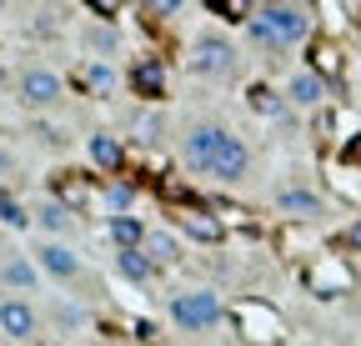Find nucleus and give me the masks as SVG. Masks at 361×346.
<instances>
[{"label": "nucleus", "instance_id": "1", "mask_svg": "<svg viewBox=\"0 0 361 346\" xmlns=\"http://www.w3.org/2000/svg\"><path fill=\"white\" fill-rule=\"evenodd\" d=\"M166 311H171V321H176L180 331H186V336L216 331V326H221V316H226L221 296H216V291H206V286H186V291H171Z\"/></svg>", "mask_w": 361, "mask_h": 346}, {"label": "nucleus", "instance_id": "2", "mask_svg": "<svg viewBox=\"0 0 361 346\" xmlns=\"http://www.w3.org/2000/svg\"><path fill=\"white\" fill-rule=\"evenodd\" d=\"M186 66L206 80H231L236 75V46L226 35H201L196 46L186 51Z\"/></svg>", "mask_w": 361, "mask_h": 346}, {"label": "nucleus", "instance_id": "3", "mask_svg": "<svg viewBox=\"0 0 361 346\" xmlns=\"http://www.w3.org/2000/svg\"><path fill=\"white\" fill-rule=\"evenodd\" d=\"M61 96H66V80L45 66H25L16 75V101L25 111H51V106H61Z\"/></svg>", "mask_w": 361, "mask_h": 346}, {"label": "nucleus", "instance_id": "4", "mask_svg": "<svg viewBox=\"0 0 361 346\" xmlns=\"http://www.w3.org/2000/svg\"><path fill=\"white\" fill-rule=\"evenodd\" d=\"M0 336H11V341H35L40 336V307L25 291L0 296Z\"/></svg>", "mask_w": 361, "mask_h": 346}, {"label": "nucleus", "instance_id": "5", "mask_svg": "<svg viewBox=\"0 0 361 346\" xmlns=\"http://www.w3.org/2000/svg\"><path fill=\"white\" fill-rule=\"evenodd\" d=\"M231 141V131H226V125H216V121H201V125H191L186 131V141H180V161H186L191 171H211V161L221 156V146Z\"/></svg>", "mask_w": 361, "mask_h": 346}, {"label": "nucleus", "instance_id": "6", "mask_svg": "<svg viewBox=\"0 0 361 346\" xmlns=\"http://www.w3.org/2000/svg\"><path fill=\"white\" fill-rule=\"evenodd\" d=\"M35 261H40V271L51 276V281H80V271H85V261H80L66 241H56V236L35 246Z\"/></svg>", "mask_w": 361, "mask_h": 346}, {"label": "nucleus", "instance_id": "7", "mask_svg": "<svg viewBox=\"0 0 361 346\" xmlns=\"http://www.w3.org/2000/svg\"><path fill=\"white\" fill-rule=\"evenodd\" d=\"M40 276H45V271H40L35 256L16 251V246L0 251V286H6V291H25V296H30V291L40 286Z\"/></svg>", "mask_w": 361, "mask_h": 346}, {"label": "nucleus", "instance_id": "8", "mask_svg": "<svg viewBox=\"0 0 361 346\" xmlns=\"http://www.w3.org/2000/svg\"><path fill=\"white\" fill-rule=\"evenodd\" d=\"M206 176H216V181H226V186H236V181H246L251 176V151H246V141L231 131V141L221 146V156L211 161V171Z\"/></svg>", "mask_w": 361, "mask_h": 346}, {"label": "nucleus", "instance_id": "9", "mask_svg": "<svg viewBox=\"0 0 361 346\" xmlns=\"http://www.w3.org/2000/svg\"><path fill=\"white\" fill-rule=\"evenodd\" d=\"M261 20L276 30L281 46H301L306 30H311V16H306V11H296V6H266V11H261Z\"/></svg>", "mask_w": 361, "mask_h": 346}, {"label": "nucleus", "instance_id": "10", "mask_svg": "<svg viewBox=\"0 0 361 346\" xmlns=\"http://www.w3.org/2000/svg\"><path fill=\"white\" fill-rule=\"evenodd\" d=\"M276 206L286 216H296V221H322V216H326V201L316 196L311 186H281L276 191Z\"/></svg>", "mask_w": 361, "mask_h": 346}, {"label": "nucleus", "instance_id": "11", "mask_svg": "<svg viewBox=\"0 0 361 346\" xmlns=\"http://www.w3.org/2000/svg\"><path fill=\"white\" fill-rule=\"evenodd\" d=\"M111 266H116V276H126V281H135V286H146V281L161 271L151 256H146V246H116Z\"/></svg>", "mask_w": 361, "mask_h": 346}, {"label": "nucleus", "instance_id": "12", "mask_svg": "<svg viewBox=\"0 0 361 346\" xmlns=\"http://www.w3.org/2000/svg\"><path fill=\"white\" fill-rule=\"evenodd\" d=\"M286 101H291L296 111H311V106H322V101H326V80L316 75V70H296V75L286 80Z\"/></svg>", "mask_w": 361, "mask_h": 346}, {"label": "nucleus", "instance_id": "13", "mask_svg": "<svg viewBox=\"0 0 361 346\" xmlns=\"http://www.w3.org/2000/svg\"><path fill=\"white\" fill-rule=\"evenodd\" d=\"M146 256H151V261H156L161 271H171V266H176L186 251H180V236H176V231H161V226H151V231H146Z\"/></svg>", "mask_w": 361, "mask_h": 346}, {"label": "nucleus", "instance_id": "14", "mask_svg": "<svg viewBox=\"0 0 361 346\" xmlns=\"http://www.w3.org/2000/svg\"><path fill=\"white\" fill-rule=\"evenodd\" d=\"M51 326H56V336H80V331L90 326V311L80 307V301L61 296L56 307H51Z\"/></svg>", "mask_w": 361, "mask_h": 346}, {"label": "nucleus", "instance_id": "15", "mask_svg": "<svg viewBox=\"0 0 361 346\" xmlns=\"http://www.w3.org/2000/svg\"><path fill=\"white\" fill-rule=\"evenodd\" d=\"M35 226H40L45 236L66 241V236L75 231V216H71V206H61V201H45V206H35Z\"/></svg>", "mask_w": 361, "mask_h": 346}, {"label": "nucleus", "instance_id": "16", "mask_svg": "<svg viewBox=\"0 0 361 346\" xmlns=\"http://www.w3.org/2000/svg\"><path fill=\"white\" fill-rule=\"evenodd\" d=\"M106 236H111V246H146V221L130 216V211L106 216Z\"/></svg>", "mask_w": 361, "mask_h": 346}, {"label": "nucleus", "instance_id": "17", "mask_svg": "<svg viewBox=\"0 0 361 346\" xmlns=\"http://www.w3.org/2000/svg\"><path fill=\"white\" fill-rule=\"evenodd\" d=\"M251 111L266 116V121H286L291 116V101L276 96V91H266V85H256V91H251Z\"/></svg>", "mask_w": 361, "mask_h": 346}, {"label": "nucleus", "instance_id": "18", "mask_svg": "<svg viewBox=\"0 0 361 346\" xmlns=\"http://www.w3.org/2000/svg\"><path fill=\"white\" fill-rule=\"evenodd\" d=\"M90 161H96L101 171H116L121 166V141L106 136V131H96V136H90Z\"/></svg>", "mask_w": 361, "mask_h": 346}, {"label": "nucleus", "instance_id": "19", "mask_svg": "<svg viewBox=\"0 0 361 346\" xmlns=\"http://www.w3.org/2000/svg\"><path fill=\"white\" fill-rule=\"evenodd\" d=\"M85 80H90V91H106V96L116 91V70H111L106 61H90V66H85Z\"/></svg>", "mask_w": 361, "mask_h": 346}, {"label": "nucleus", "instance_id": "20", "mask_svg": "<svg viewBox=\"0 0 361 346\" xmlns=\"http://www.w3.org/2000/svg\"><path fill=\"white\" fill-rule=\"evenodd\" d=\"M130 201H135V191H130V186H121V181H111V186H106V211H111V216L130 211Z\"/></svg>", "mask_w": 361, "mask_h": 346}, {"label": "nucleus", "instance_id": "21", "mask_svg": "<svg viewBox=\"0 0 361 346\" xmlns=\"http://www.w3.org/2000/svg\"><path fill=\"white\" fill-rule=\"evenodd\" d=\"M85 46L96 51V56H101V51L111 56V51H116V30H106V25H90V30H85Z\"/></svg>", "mask_w": 361, "mask_h": 346}, {"label": "nucleus", "instance_id": "22", "mask_svg": "<svg viewBox=\"0 0 361 346\" xmlns=\"http://www.w3.org/2000/svg\"><path fill=\"white\" fill-rule=\"evenodd\" d=\"M0 216H6L11 226H25V221H35V216H25V211H20L16 201H6V196H0Z\"/></svg>", "mask_w": 361, "mask_h": 346}, {"label": "nucleus", "instance_id": "23", "mask_svg": "<svg viewBox=\"0 0 361 346\" xmlns=\"http://www.w3.org/2000/svg\"><path fill=\"white\" fill-rule=\"evenodd\" d=\"M180 6H186V0H146V11H151V16H176Z\"/></svg>", "mask_w": 361, "mask_h": 346}, {"label": "nucleus", "instance_id": "24", "mask_svg": "<svg viewBox=\"0 0 361 346\" xmlns=\"http://www.w3.org/2000/svg\"><path fill=\"white\" fill-rule=\"evenodd\" d=\"M156 131H161L156 116H151V121H135V136H141V141H156Z\"/></svg>", "mask_w": 361, "mask_h": 346}, {"label": "nucleus", "instance_id": "25", "mask_svg": "<svg viewBox=\"0 0 361 346\" xmlns=\"http://www.w3.org/2000/svg\"><path fill=\"white\" fill-rule=\"evenodd\" d=\"M141 85H151V91H161V70H156V66H141Z\"/></svg>", "mask_w": 361, "mask_h": 346}, {"label": "nucleus", "instance_id": "26", "mask_svg": "<svg viewBox=\"0 0 361 346\" xmlns=\"http://www.w3.org/2000/svg\"><path fill=\"white\" fill-rule=\"evenodd\" d=\"M191 231H196V236H206V241L216 236V226H211V221H201V216H191Z\"/></svg>", "mask_w": 361, "mask_h": 346}, {"label": "nucleus", "instance_id": "27", "mask_svg": "<svg viewBox=\"0 0 361 346\" xmlns=\"http://www.w3.org/2000/svg\"><path fill=\"white\" fill-rule=\"evenodd\" d=\"M11 171H16V156H11L6 146H0V176H11Z\"/></svg>", "mask_w": 361, "mask_h": 346}, {"label": "nucleus", "instance_id": "28", "mask_svg": "<svg viewBox=\"0 0 361 346\" xmlns=\"http://www.w3.org/2000/svg\"><path fill=\"white\" fill-rule=\"evenodd\" d=\"M346 241H351V246L361 251V226H351V231H346Z\"/></svg>", "mask_w": 361, "mask_h": 346}, {"label": "nucleus", "instance_id": "29", "mask_svg": "<svg viewBox=\"0 0 361 346\" xmlns=\"http://www.w3.org/2000/svg\"><path fill=\"white\" fill-rule=\"evenodd\" d=\"M90 346H111V341H90Z\"/></svg>", "mask_w": 361, "mask_h": 346}, {"label": "nucleus", "instance_id": "30", "mask_svg": "<svg viewBox=\"0 0 361 346\" xmlns=\"http://www.w3.org/2000/svg\"><path fill=\"white\" fill-rule=\"evenodd\" d=\"M296 346H316V341H296Z\"/></svg>", "mask_w": 361, "mask_h": 346}, {"label": "nucleus", "instance_id": "31", "mask_svg": "<svg viewBox=\"0 0 361 346\" xmlns=\"http://www.w3.org/2000/svg\"><path fill=\"white\" fill-rule=\"evenodd\" d=\"M0 6H6V0H0Z\"/></svg>", "mask_w": 361, "mask_h": 346}]
</instances>
